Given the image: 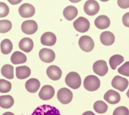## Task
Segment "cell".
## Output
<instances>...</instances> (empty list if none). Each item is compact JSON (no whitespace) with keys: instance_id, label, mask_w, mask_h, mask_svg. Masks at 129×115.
I'll return each instance as SVG.
<instances>
[{"instance_id":"cell-16","label":"cell","mask_w":129,"mask_h":115,"mask_svg":"<svg viewBox=\"0 0 129 115\" xmlns=\"http://www.w3.org/2000/svg\"><path fill=\"white\" fill-rule=\"evenodd\" d=\"M104 99L110 104H115L119 102L120 96L117 92L113 90H109L104 95Z\"/></svg>"},{"instance_id":"cell-34","label":"cell","mask_w":129,"mask_h":115,"mask_svg":"<svg viewBox=\"0 0 129 115\" xmlns=\"http://www.w3.org/2000/svg\"><path fill=\"white\" fill-rule=\"evenodd\" d=\"M117 4L119 7L122 9H127L129 8V0L128 1H117Z\"/></svg>"},{"instance_id":"cell-6","label":"cell","mask_w":129,"mask_h":115,"mask_svg":"<svg viewBox=\"0 0 129 115\" xmlns=\"http://www.w3.org/2000/svg\"><path fill=\"white\" fill-rule=\"evenodd\" d=\"M90 22L88 19L83 17H79L73 22L75 29L81 33L87 32L90 28Z\"/></svg>"},{"instance_id":"cell-24","label":"cell","mask_w":129,"mask_h":115,"mask_svg":"<svg viewBox=\"0 0 129 115\" xmlns=\"http://www.w3.org/2000/svg\"><path fill=\"white\" fill-rule=\"evenodd\" d=\"M14 104V100L11 95H6L0 96V107L5 109H8L12 107Z\"/></svg>"},{"instance_id":"cell-5","label":"cell","mask_w":129,"mask_h":115,"mask_svg":"<svg viewBox=\"0 0 129 115\" xmlns=\"http://www.w3.org/2000/svg\"><path fill=\"white\" fill-rule=\"evenodd\" d=\"M78 43L81 49L86 52H90L94 47L93 39L88 35L82 36L79 39Z\"/></svg>"},{"instance_id":"cell-18","label":"cell","mask_w":129,"mask_h":115,"mask_svg":"<svg viewBox=\"0 0 129 115\" xmlns=\"http://www.w3.org/2000/svg\"><path fill=\"white\" fill-rule=\"evenodd\" d=\"M101 43L105 46H110L115 41L114 34L110 31H105L102 32L100 35Z\"/></svg>"},{"instance_id":"cell-21","label":"cell","mask_w":129,"mask_h":115,"mask_svg":"<svg viewBox=\"0 0 129 115\" xmlns=\"http://www.w3.org/2000/svg\"><path fill=\"white\" fill-rule=\"evenodd\" d=\"M31 74L30 68L27 66H20L16 67V75L18 79L23 80L29 77Z\"/></svg>"},{"instance_id":"cell-30","label":"cell","mask_w":129,"mask_h":115,"mask_svg":"<svg viewBox=\"0 0 129 115\" xmlns=\"http://www.w3.org/2000/svg\"><path fill=\"white\" fill-rule=\"evenodd\" d=\"M12 88L11 83L4 79H0V92L6 93L10 92Z\"/></svg>"},{"instance_id":"cell-33","label":"cell","mask_w":129,"mask_h":115,"mask_svg":"<svg viewBox=\"0 0 129 115\" xmlns=\"http://www.w3.org/2000/svg\"><path fill=\"white\" fill-rule=\"evenodd\" d=\"M8 6L4 2H0V18L6 17L9 13Z\"/></svg>"},{"instance_id":"cell-23","label":"cell","mask_w":129,"mask_h":115,"mask_svg":"<svg viewBox=\"0 0 129 115\" xmlns=\"http://www.w3.org/2000/svg\"><path fill=\"white\" fill-rule=\"evenodd\" d=\"M27 61L26 56L20 51L14 52L11 57V61L14 64H19L25 63Z\"/></svg>"},{"instance_id":"cell-37","label":"cell","mask_w":129,"mask_h":115,"mask_svg":"<svg viewBox=\"0 0 129 115\" xmlns=\"http://www.w3.org/2000/svg\"><path fill=\"white\" fill-rule=\"evenodd\" d=\"M2 115H15V114L11 112L8 111V112H6L4 113Z\"/></svg>"},{"instance_id":"cell-27","label":"cell","mask_w":129,"mask_h":115,"mask_svg":"<svg viewBox=\"0 0 129 115\" xmlns=\"http://www.w3.org/2000/svg\"><path fill=\"white\" fill-rule=\"evenodd\" d=\"M124 60V58L120 55L115 54L112 56L109 60V65L112 69H115L118 65L120 64Z\"/></svg>"},{"instance_id":"cell-25","label":"cell","mask_w":129,"mask_h":115,"mask_svg":"<svg viewBox=\"0 0 129 115\" xmlns=\"http://www.w3.org/2000/svg\"><path fill=\"white\" fill-rule=\"evenodd\" d=\"M1 73L6 78L11 80L14 77V67L10 64H5L1 68Z\"/></svg>"},{"instance_id":"cell-9","label":"cell","mask_w":129,"mask_h":115,"mask_svg":"<svg viewBox=\"0 0 129 115\" xmlns=\"http://www.w3.org/2000/svg\"><path fill=\"white\" fill-rule=\"evenodd\" d=\"M99 5L96 1H87L85 2L84 6V12L86 14L90 16L96 15L99 12Z\"/></svg>"},{"instance_id":"cell-14","label":"cell","mask_w":129,"mask_h":115,"mask_svg":"<svg viewBox=\"0 0 129 115\" xmlns=\"http://www.w3.org/2000/svg\"><path fill=\"white\" fill-rule=\"evenodd\" d=\"M46 74L48 77L53 81H57L59 80L62 75L61 69L56 65H52L47 67L46 69Z\"/></svg>"},{"instance_id":"cell-10","label":"cell","mask_w":129,"mask_h":115,"mask_svg":"<svg viewBox=\"0 0 129 115\" xmlns=\"http://www.w3.org/2000/svg\"><path fill=\"white\" fill-rule=\"evenodd\" d=\"M39 57L43 62L49 63L54 60L55 54L54 52L50 49L43 48L39 52Z\"/></svg>"},{"instance_id":"cell-1","label":"cell","mask_w":129,"mask_h":115,"mask_svg":"<svg viewBox=\"0 0 129 115\" xmlns=\"http://www.w3.org/2000/svg\"><path fill=\"white\" fill-rule=\"evenodd\" d=\"M31 115H61V114L56 107L43 104L36 107Z\"/></svg>"},{"instance_id":"cell-32","label":"cell","mask_w":129,"mask_h":115,"mask_svg":"<svg viewBox=\"0 0 129 115\" xmlns=\"http://www.w3.org/2000/svg\"><path fill=\"white\" fill-rule=\"evenodd\" d=\"M117 71L119 73L122 75L129 76V61L125 62L122 66L118 68Z\"/></svg>"},{"instance_id":"cell-31","label":"cell","mask_w":129,"mask_h":115,"mask_svg":"<svg viewBox=\"0 0 129 115\" xmlns=\"http://www.w3.org/2000/svg\"><path fill=\"white\" fill-rule=\"evenodd\" d=\"M112 115H129V110L125 106H119L114 110Z\"/></svg>"},{"instance_id":"cell-22","label":"cell","mask_w":129,"mask_h":115,"mask_svg":"<svg viewBox=\"0 0 129 115\" xmlns=\"http://www.w3.org/2000/svg\"><path fill=\"white\" fill-rule=\"evenodd\" d=\"M78 11L76 7L73 6H68L63 11L64 17L69 21L73 20L78 15Z\"/></svg>"},{"instance_id":"cell-7","label":"cell","mask_w":129,"mask_h":115,"mask_svg":"<svg viewBox=\"0 0 129 115\" xmlns=\"http://www.w3.org/2000/svg\"><path fill=\"white\" fill-rule=\"evenodd\" d=\"M21 29L23 33L26 34H33L38 29V25L36 21L33 20L24 21L21 25Z\"/></svg>"},{"instance_id":"cell-8","label":"cell","mask_w":129,"mask_h":115,"mask_svg":"<svg viewBox=\"0 0 129 115\" xmlns=\"http://www.w3.org/2000/svg\"><path fill=\"white\" fill-rule=\"evenodd\" d=\"M111 85L114 88L123 92L127 88L128 85V81L124 78L116 75L112 80Z\"/></svg>"},{"instance_id":"cell-17","label":"cell","mask_w":129,"mask_h":115,"mask_svg":"<svg viewBox=\"0 0 129 115\" xmlns=\"http://www.w3.org/2000/svg\"><path fill=\"white\" fill-rule=\"evenodd\" d=\"M94 24L98 28L104 29L110 26V21L107 16L102 15L99 16L95 19Z\"/></svg>"},{"instance_id":"cell-12","label":"cell","mask_w":129,"mask_h":115,"mask_svg":"<svg viewBox=\"0 0 129 115\" xmlns=\"http://www.w3.org/2000/svg\"><path fill=\"white\" fill-rule=\"evenodd\" d=\"M19 13L20 15L23 18H30L34 15L35 9L31 4L24 3L19 7Z\"/></svg>"},{"instance_id":"cell-29","label":"cell","mask_w":129,"mask_h":115,"mask_svg":"<svg viewBox=\"0 0 129 115\" xmlns=\"http://www.w3.org/2000/svg\"><path fill=\"white\" fill-rule=\"evenodd\" d=\"M12 22L9 20H0V33H5L9 32L12 28Z\"/></svg>"},{"instance_id":"cell-28","label":"cell","mask_w":129,"mask_h":115,"mask_svg":"<svg viewBox=\"0 0 129 115\" xmlns=\"http://www.w3.org/2000/svg\"><path fill=\"white\" fill-rule=\"evenodd\" d=\"M93 108L96 112L102 114L106 112L108 109V106L103 101L98 100L94 103Z\"/></svg>"},{"instance_id":"cell-11","label":"cell","mask_w":129,"mask_h":115,"mask_svg":"<svg viewBox=\"0 0 129 115\" xmlns=\"http://www.w3.org/2000/svg\"><path fill=\"white\" fill-rule=\"evenodd\" d=\"M93 70L96 74L99 76L105 75L108 70L106 62L103 60L96 61L93 65Z\"/></svg>"},{"instance_id":"cell-3","label":"cell","mask_w":129,"mask_h":115,"mask_svg":"<svg viewBox=\"0 0 129 115\" xmlns=\"http://www.w3.org/2000/svg\"><path fill=\"white\" fill-rule=\"evenodd\" d=\"M83 85L86 90L89 91H95L100 87V82L96 76L89 75L85 78Z\"/></svg>"},{"instance_id":"cell-35","label":"cell","mask_w":129,"mask_h":115,"mask_svg":"<svg viewBox=\"0 0 129 115\" xmlns=\"http://www.w3.org/2000/svg\"><path fill=\"white\" fill-rule=\"evenodd\" d=\"M122 21L125 26L129 27V12H127L123 15Z\"/></svg>"},{"instance_id":"cell-38","label":"cell","mask_w":129,"mask_h":115,"mask_svg":"<svg viewBox=\"0 0 129 115\" xmlns=\"http://www.w3.org/2000/svg\"><path fill=\"white\" fill-rule=\"evenodd\" d=\"M126 96H127V97L129 98V89L128 90V91L126 92Z\"/></svg>"},{"instance_id":"cell-26","label":"cell","mask_w":129,"mask_h":115,"mask_svg":"<svg viewBox=\"0 0 129 115\" xmlns=\"http://www.w3.org/2000/svg\"><path fill=\"white\" fill-rule=\"evenodd\" d=\"M13 49V44L12 42L7 39L3 40L1 43V52L5 55L10 53Z\"/></svg>"},{"instance_id":"cell-4","label":"cell","mask_w":129,"mask_h":115,"mask_svg":"<svg viewBox=\"0 0 129 115\" xmlns=\"http://www.w3.org/2000/svg\"><path fill=\"white\" fill-rule=\"evenodd\" d=\"M73 97L72 92L67 88H60L57 93V98L62 104H67L71 102Z\"/></svg>"},{"instance_id":"cell-19","label":"cell","mask_w":129,"mask_h":115,"mask_svg":"<svg viewBox=\"0 0 129 115\" xmlns=\"http://www.w3.org/2000/svg\"><path fill=\"white\" fill-rule=\"evenodd\" d=\"M40 83L39 81L35 78L29 79L25 83V88L27 91L31 93L36 92L39 89Z\"/></svg>"},{"instance_id":"cell-20","label":"cell","mask_w":129,"mask_h":115,"mask_svg":"<svg viewBox=\"0 0 129 115\" xmlns=\"http://www.w3.org/2000/svg\"><path fill=\"white\" fill-rule=\"evenodd\" d=\"M34 43L29 37H24L19 43V48L25 52L29 53L33 48Z\"/></svg>"},{"instance_id":"cell-13","label":"cell","mask_w":129,"mask_h":115,"mask_svg":"<svg viewBox=\"0 0 129 115\" xmlns=\"http://www.w3.org/2000/svg\"><path fill=\"white\" fill-rule=\"evenodd\" d=\"M55 93L53 87L50 85H44L40 89L38 95L39 98L43 100H48L51 99Z\"/></svg>"},{"instance_id":"cell-2","label":"cell","mask_w":129,"mask_h":115,"mask_svg":"<svg viewBox=\"0 0 129 115\" xmlns=\"http://www.w3.org/2000/svg\"><path fill=\"white\" fill-rule=\"evenodd\" d=\"M65 83L68 86L72 89H77L81 85V79L79 73L75 71H71L66 75Z\"/></svg>"},{"instance_id":"cell-36","label":"cell","mask_w":129,"mask_h":115,"mask_svg":"<svg viewBox=\"0 0 129 115\" xmlns=\"http://www.w3.org/2000/svg\"><path fill=\"white\" fill-rule=\"evenodd\" d=\"M82 115H95V114L91 111H87L84 112Z\"/></svg>"},{"instance_id":"cell-15","label":"cell","mask_w":129,"mask_h":115,"mask_svg":"<svg viewBox=\"0 0 129 115\" xmlns=\"http://www.w3.org/2000/svg\"><path fill=\"white\" fill-rule=\"evenodd\" d=\"M40 42L43 45L52 46L56 42V37L55 35L51 32H46L41 35Z\"/></svg>"}]
</instances>
